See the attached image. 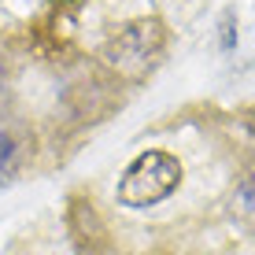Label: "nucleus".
Wrapping results in <instances>:
<instances>
[{"label": "nucleus", "instance_id": "nucleus-3", "mask_svg": "<svg viewBox=\"0 0 255 255\" xmlns=\"http://www.w3.org/2000/svg\"><path fill=\"white\" fill-rule=\"evenodd\" d=\"M11 159H15V144L7 137V129H0V174L11 170Z\"/></svg>", "mask_w": 255, "mask_h": 255}, {"label": "nucleus", "instance_id": "nucleus-2", "mask_svg": "<svg viewBox=\"0 0 255 255\" xmlns=\"http://www.w3.org/2000/svg\"><path fill=\"white\" fill-rule=\"evenodd\" d=\"M163 48H166V26L159 19H137L108 41L104 59L126 78H144L159 63Z\"/></svg>", "mask_w": 255, "mask_h": 255}, {"label": "nucleus", "instance_id": "nucleus-1", "mask_svg": "<svg viewBox=\"0 0 255 255\" xmlns=\"http://www.w3.org/2000/svg\"><path fill=\"white\" fill-rule=\"evenodd\" d=\"M181 181H185V166L178 155L166 152V148H144L122 170L115 185V200L129 211H152V207H163L181 189Z\"/></svg>", "mask_w": 255, "mask_h": 255}, {"label": "nucleus", "instance_id": "nucleus-4", "mask_svg": "<svg viewBox=\"0 0 255 255\" xmlns=\"http://www.w3.org/2000/svg\"><path fill=\"white\" fill-rule=\"evenodd\" d=\"M248 181H252V185H255V170H252V178H248Z\"/></svg>", "mask_w": 255, "mask_h": 255}]
</instances>
